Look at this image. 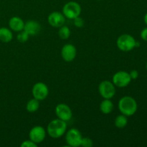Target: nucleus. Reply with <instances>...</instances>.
Masks as SVG:
<instances>
[{
    "instance_id": "nucleus-7",
    "label": "nucleus",
    "mask_w": 147,
    "mask_h": 147,
    "mask_svg": "<svg viewBox=\"0 0 147 147\" xmlns=\"http://www.w3.org/2000/svg\"><path fill=\"white\" fill-rule=\"evenodd\" d=\"M131 81L129 73L126 71H119L115 73L112 78V83L119 88H124L129 85Z\"/></svg>"
},
{
    "instance_id": "nucleus-15",
    "label": "nucleus",
    "mask_w": 147,
    "mask_h": 147,
    "mask_svg": "<svg viewBox=\"0 0 147 147\" xmlns=\"http://www.w3.org/2000/svg\"><path fill=\"white\" fill-rule=\"evenodd\" d=\"M13 38V34L9 29L7 27L0 28V41L2 42H9Z\"/></svg>"
},
{
    "instance_id": "nucleus-22",
    "label": "nucleus",
    "mask_w": 147,
    "mask_h": 147,
    "mask_svg": "<svg viewBox=\"0 0 147 147\" xmlns=\"http://www.w3.org/2000/svg\"><path fill=\"white\" fill-rule=\"evenodd\" d=\"M74 20V25L76 26V27H78V28H81V27H83L84 25V20H83V18L80 17V16L76 17L75 19H73Z\"/></svg>"
},
{
    "instance_id": "nucleus-3",
    "label": "nucleus",
    "mask_w": 147,
    "mask_h": 147,
    "mask_svg": "<svg viewBox=\"0 0 147 147\" xmlns=\"http://www.w3.org/2000/svg\"><path fill=\"white\" fill-rule=\"evenodd\" d=\"M116 45L119 50L123 52L131 51L136 47V40L130 34H122L118 37Z\"/></svg>"
},
{
    "instance_id": "nucleus-25",
    "label": "nucleus",
    "mask_w": 147,
    "mask_h": 147,
    "mask_svg": "<svg viewBox=\"0 0 147 147\" xmlns=\"http://www.w3.org/2000/svg\"><path fill=\"white\" fill-rule=\"evenodd\" d=\"M141 37L144 41H147V27L144 29L142 32H141Z\"/></svg>"
},
{
    "instance_id": "nucleus-9",
    "label": "nucleus",
    "mask_w": 147,
    "mask_h": 147,
    "mask_svg": "<svg viewBox=\"0 0 147 147\" xmlns=\"http://www.w3.org/2000/svg\"><path fill=\"white\" fill-rule=\"evenodd\" d=\"M46 136V131L42 126H36L32 128L29 133V137L31 141L35 144L42 143L45 140Z\"/></svg>"
},
{
    "instance_id": "nucleus-24",
    "label": "nucleus",
    "mask_w": 147,
    "mask_h": 147,
    "mask_svg": "<svg viewBox=\"0 0 147 147\" xmlns=\"http://www.w3.org/2000/svg\"><path fill=\"white\" fill-rule=\"evenodd\" d=\"M129 75H130V77L131 78V80H136L139 77V72L136 70H133L129 73Z\"/></svg>"
},
{
    "instance_id": "nucleus-19",
    "label": "nucleus",
    "mask_w": 147,
    "mask_h": 147,
    "mask_svg": "<svg viewBox=\"0 0 147 147\" xmlns=\"http://www.w3.org/2000/svg\"><path fill=\"white\" fill-rule=\"evenodd\" d=\"M59 37L62 40H67L70 36V30L67 26L63 25L60 27L58 31Z\"/></svg>"
},
{
    "instance_id": "nucleus-11",
    "label": "nucleus",
    "mask_w": 147,
    "mask_h": 147,
    "mask_svg": "<svg viewBox=\"0 0 147 147\" xmlns=\"http://www.w3.org/2000/svg\"><path fill=\"white\" fill-rule=\"evenodd\" d=\"M48 23L53 27L60 28L63 25H64L65 22V17L64 14L59 11H53L49 14L47 17Z\"/></svg>"
},
{
    "instance_id": "nucleus-28",
    "label": "nucleus",
    "mask_w": 147,
    "mask_h": 147,
    "mask_svg": "<svg viewBox=\"0 0 147 147\" xmlns=\"http://www.w3.org/2000/svg\"><path fill=\"white\" fill-rule=\"evenodd\" d=\"M146 68L147 69V62H146Z\"/></svg>"
},
{
    "instance_id": "nucleus-17",
    "label": "nucleus",
    "mask_w": 147,
    "mask_h": 147,
    "mask_svg": "<svg viewBox=\"0 0 147 147\" xmlns=\"http://www.w3.org/2000/svg\"><path fill=\"white\" fill-rule=\"evenodd\" d=\"M40 108V102L36 98H32L29 100L26 106V109L30 113H34Z\"/></svg>"
},
{
    "instance_id": "nucleus-21",
    "label": "nucleus",
    "mask_w": 147,
    "mask_h": 147,
    "mask_svg": "<svg viewBox=\"0 0 147 147\" xmlns=\"http://www.w3.org/2000/svg\"><path fill=\"white\" fill-rule=\"evenodd\" d=\"M93 145V142L92 139H90L88 137H85L82 139L81 144L80 146L83 147H92Z\"/></svg>"
},
{
    "instance_id": "nucleus-13",
    "label": "nucleus",
    "mask_w": 147,
    "mask_h": 147,
    "mask_svg": "<svg viewBox=\"0 0 147 147\" xmlns=\"http://www.w3.org/2000/svg\"><path fill=\"white\" fill-rule=\"evenodd\" d=\"M30 36L36 35L40 33L41 30V25L35 20H29L24 23V30Z\"/></svg>"
},
{
    "instance_id": "nucleus-2",
    "label": "nucleus",
    "mask_w": 147,
    "mask_h": 147,
    "mask_svg": "<svg viewBox=\"0 0 147 147\" xmlns=\"http://www.w3.org/2000/svg\"><path fill=\"white\" fill-rule=\"evenodd\" d=\"M119 109L122 114L131 116L136 113L138 105L136 100L131 96H123L119 101Z\"/></svg>"
},
{
    "instance_id": "nucleus-18",
    "label": "nucleus",
    "mask_w": 147,
    "mask_h": 147,
    "mask_svg": "<svg viewBox=\"0 0 147 147\" xmlns=\"http://www.w3.org/2000/svg\"><path fill=\"white\" fill-rule=\"evenodd\" d=\"M114 123L115 126L117 128H119V129H123V128H124L128 124L127 116L123 114L116 116V118L115 119Z\"/></svg>"
},
{
    "instance_id": "nucleus-4",
    "label": "nucleus",
    "mask_w": 147,
    "mask_h": 147,
    "mask_svg": "<svg viewBox=\"0 0 147 147\" xmlns=\"http://www.w3.org/2000/svg\"><path fill=\"white\" fill-rule=\"evenodd\" d=\"M81 13V7L76 1H69L66 3L63 8V14L65 18L73 20L76 17L80 16Z\"/></svg>"
},
{
    "instance_id": "nucleus-8",
    "label": "nucleus",
    "mask_w": 147,
    "mask_h": 147,
    "mask_svg": "<svg viewBox=\"0 0 147 147\" xmlns=\"http://www.w3.org/2000/svg\"><path fill=\"white\" fill-rule=\"evenodd\" d=\"M32 93L34 98L40 100H45L49 94L48 87L45 83L42 82H38L33 86Z\"/></svg>"
},
{
    "instance_id": "nucleus-1",
    "label": "nucleus",
    "mask_w": 147,
    "mask_h": 147,
    "mask_svg": "<svg viewBox=\"0 0 147 147\" xmlns=\"http://www.w3.org/2000/svg\"><path fill=\"white\" fill-rule=\"evenodd\" d=\"M67 130L66 121L61 119H54L48 123L47 132L50 137L53 139H58L65 134Z\"/></svg>"
},
{
    "instance_id": "nucleus-27",
    "label": "nucleus",
    "mask_w": 147,
    "mask_h": 147,
    "mask_svg": "<svg viewBox=\"0 0 147 147\" xmlns=\"http://www.w3.org/2000/svg\"><path fill=\"white\" fill-rule=\"evenodd\" d=\"M140 46V42L138 41H136V47H138Z\"/></svg>"
},
{
    "instance_id": "nucleus-10",
    "label": "nucleus",
    "mask_w": 147,
    "mask_h": 147,
    "mask_svg": "<svg viewBox=\"0 0 147 147\" xmlns=\"http://www.w3.org/2000/svg\"><path fill=\"white\" fill-rule=\"evenodd\" d=\"M55 114L59 119L68 121L73 116V112L70 108L65 103H60L55 108Z\"/></svg>"
},
{
    "instance_id": "nucleus-23",
    "label": "nucleus",
    "mask_w": 147,
    "mask_h": 147,
    "mask_svg": "<svg viewBox=\"0 0 147 147\" xmlns=\"http://www.w3.org/2000/svg\"><path fill=\"white\" fill-rule=\"evenodd\" d=\"M37 144L33 142L32 141H31L30 139V140L24 141L22 144H21L22 147H37Z\"/></svg>"
},
{
    "instance_id": "nucleus-5",
    "label": "nucleus",
    "mask_w": 147,
    "mask_h": 147,
    "mask_svg": "<svg viewBox=\"0 0 147 147\" xmlns=\"http://www.w3.org/2000/svg\"><path fill=\"white\" fill-rule=\"evenodd\" d=\"M98 91L101 97L104 99L112 98L116 94L114 84L109 80H103L99 84Z\"/></svg>"
},
{
    "instance_id": "nucleus-26",
    "label": "nucleus",
    "mask_w": 147,
    "mask_h": 147,
    "mask_svg": "<svg viewBox=\"0 0 147 147\" xmlns=\"http://www.w3.org/2000/svg\"><path fill=\"white\" fill-rule=\"evenodd\" d=\"M144 20L145 24H146L147 25V13L144 15Z\"/></svg>"
},
{
    "instance_id": "nucleus-6",
    "label": "nucleus",
    "mask_w": 147,
    "mask_h": 147,
    "mask_svg": "<svg viewBox=\"0 0 147 147\" xmlns=\"http://www.w3.org/2000/svg\"><path fill=\"white\" fill-rule=\"evenodd\" d=\"M83 139L81 133L77 129H71L67 131L65 135V140L68 146L78 147L81 144Z\"/></svg>"
},
{
    "instance_id": "nucleus-16",
    "label": "nucleus",
    "mask_w": 147,
    "mask_h": 147,
    "mask_svg": "<svg viewBox=\"0 0 147 147\" xmlns=\"http://www.w3.org/2000/svg\"><path fill=\"white\" fill-rule=\"evenodd\" d=\"M100 110L103 114H109L113 110V103L110 99H104L100 104Z\"/></svg>"
},
{
    "instance_id": "nucleus-14",
    "label": "nucleus",
    "mask_w": 147,
    "mask_h": 147,
    "mask_svg": "<svg viewBox=\"0 0 147 147\" xmlns=\"http://www.w3.org/2000/svg\"><path fill=\"white\" fill-rule=\"evenodd\" d=\"M9 27L11 30L14 32H20L24 30V22L19 17H13L9 21Z\"/></svg>"
},
{
    "instance_id": "nucleus-20",
    "label": "nucleus",
    "mask_w": 147,
    "mask_h": 147,
    "mask_svg": "<svg viewBox=\"0 0 147 147\" xmlns=\"http://www.w3.org/2000/svg\"><path fill=\"white\" fill-rule=\"evenodd\" d=\"M29 36L30 35H29L24 30H22V31L19 32L18 34H17V40H18L20 42L23 43L25 42H27V40H28Z\"/></svg>"
},
{
    "instance_id": "nucleus-12",
    "label": "nucleus",
    "mask_w": 147,
    "mask_h": 147,
    "mask_svg": "<svg viewBox=\"0 0 147 147\" xmlns=\"http://www.w3.org/2000/svg\"><path fill=\"white\" fill-rule=\"evenodd\" d=\"M76 55H77V50L73 45L66 44L62 48L61 55L65 61L72 62L76 58Z\"/></svg>"
}]
</instances>
